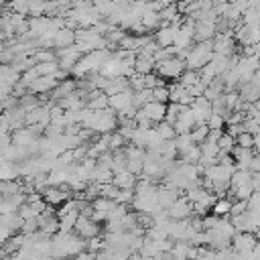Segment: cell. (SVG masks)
<instances>
[{
	"instance_id": "6",
	"label": "cell",
	"mask_w": 260,
	"mask_h": 260,
	"mask_svg": "<svg viewBox=\"0 0 260 260\" xmlns=\"http://www.w3.org/2000/svg\"><path fill=\"white\" fill-rule=\"evenodd\" d=\"M112 185L118 187V189H134V185H136V175H132L130 171H120V173L114 175Z\"/></svg>"
},
{
	"instance_id": "3",
	"label": "cell",
	"mask_w": 260,
	"mask_h": 260,
	"mask_svg": "<svg viewBox=\"0 0 260 260\" xmlns=\"http://www.w3.org/2000/svg\"><path fill=\"white\" fill-rule=\"evenodd\" d=\"M75 236H79L81 240H93V238H98V236H100V225H98V221H93L91 217L79 213L77 223H75Z\"/></svg>"
},
{
	"instance_id": "2",
	"label": "cell",
	"mask_w": 260,
	"mask_h": 260,
	"mask_svg": "<svg viewBox=\"0 0 260 260\" xmlns=\"http://www.w3.org/2000/svg\"><path fill=\"white\" fill-rule=\"evenodd\" d=\"M185 61L179 57V55H171V57H167V59H162V61H158L156 63V69H154V73L160 77V79H179L183 73H185Z\"/></svg>"
},
{
	"instance_id": "5",
	"label": "cell",
	"mask_w": 260,
	"mask_h": 260,
	"mask_svg": "<svg viewBox=\"0 0 260 260\" xmlns=\"http://www.w3.org/2000/svg\"><path fill=\"white\" fill-rule=\"evenodd\" d=\"M43 199H45L47 205H55L57 207V205H65L71 199V195H69V191L65 187H47L45 193H43Z\"/></svg>"
},
{
	"instance_id": "7",
	"label": "cell",
	"mask_w": 260,
	"mask_h": 260,
	"mask_svg": "<svg viewBox=\"0 0 260 260\" xmlns=\"http://www.w3.org/2000/svg\"><path fill=\"white\" fill-rule=\"evenodd\" d=\"M24 219L18 213H8V215H0V225H4L6 230H10L12 234H16L18 230H22Z\"/></svg>"
},
{
	"instance_id": "1",
	"label": "cell",
	"mask_w": 260,
	"mask_h": 260,
	"mask_svg": "<svg viewBox=\"0 0 260 260\" xmlns=\"http://www.w3.org/2000/svg\"><path fill=\"white\" fill-rule=\"evenodd\" d=\"M211 59H213V43H211V41L195 43V47H191V49L183 55L185 67H187L189 71H201Z\"/></svg>"
},
{
	"instance_id": "4",
	"label": "cell",
	"mask_w": 260,
	"mask_h": 260,
	"mask_svg": "<svg viewBox=\"0 0 260 260\" xmlns=\"http://www.w3.org/2000/svg\"><path fill=\"white\" fill-rule=\"evenodd\" d=\"M191 211H193V205L189 203V199H187V197H179V199H177V201L167 209L169 219H173V221L187 219V217L191 215Z\"/></svg>"
},
{
	"instance_id": "8",
	"label": "cell",
	"mask_w": 260,
	"mask_h": 260,
	"mask_svg": "<svg viewBox=\"0 0 260 260\" xmlns=\"http://www.w3.org/2000/svg\"><path fill=\"white\" fill-rule=\"evenodd\" d=\"M232 207H234V203L221 197V199H217V201L213 203L211 211H213V213H215L217 217H221V215H228V213H232Z\"/></svg>"
},
{
	"instance_id": "9",
	"label": "cell",
	"mask_w": 260,
	"mask_h": 260,
	"mask_svg": "<svg viewBox=\"0 0 260 260\" xmlns=\"http://www.w3.org/2000/svg\"><path fill=\"white\" fill-rule=\"evenodd\" d=\"M75 260H98V254H93V252H87V250H83L81 254H77V256H75Z\"/></svg>"
}]
</instances>
